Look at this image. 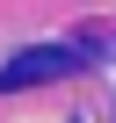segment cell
Returning a JSON list of instances; mask_svg holds the SVG:
<instances>
[{"label": "cell", "instance_id": "6da1fadb", "mask_svg": "<svg viewBox=\"0 0 116 123\" xmlns=\"http://www.w3.org/2000/svg\"><path fill=\"white\" fill-rule=\"evenodd\" d=\"M80 65H87L80 43H36V51H22V58L0 65V94H22V87H44V80H65V73H80Z\"/></svg>", "mask_w": 116, "mask_h": 123}]
</instances>
